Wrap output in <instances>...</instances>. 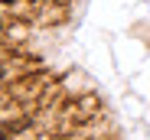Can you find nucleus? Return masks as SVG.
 I'll return each mask as SVG.
<instances>
[{
	"label": "nucleus",
	"mask_w": 150,
	"mask_h": 140,
	"mask_svg": "<svg viewBox=\"0 0 150 140\" xmlns=\"http://www.w3.org/2000/svg\"><path fill=\"white\" fill-rule=\"evenodd\" d=\"M0 4H20V0H0Z\"/></svg>",
	"instance_id": "1"
}]
</instances>
